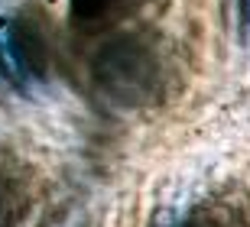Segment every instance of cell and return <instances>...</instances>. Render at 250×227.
I'll list each match as a JSON object with an SVG mask.
<instances>
[{
    "instance_id": "cell-1",
    "label": "cell",
    "mask_w": 250,
    "mask_h": 227,
    "mask_svg": "<svg viewBox=\"0 0 250 227\" xmlns=\"http://www.w3.org/2000/svg\"><path fill=\"white\" fill-rule=\"evenodd\" d=\"M94 84L104 98L124 107H146L159 101L166 84V62L156 42L146 36L127 33L117 36L94 55Z\"/></svg>"
},
{
    "instance_id": "cell-2",
    "label": "cell",
    "mask_w": 250,
    "mask_h": 227,
    "mask_svg": "<svg viewBox=\"0 0 250 227\" xmlns=\"http://www.w3.org/2000/svg\"><path fill=\"white\" fill-rule=\"evenodd\" d=\"M52 49L42 23L29 13H17L0 23V75L17 88H29L46 78Z\"/></svg>"
},
{
    "instance_id": "cell-3",
    "label": "cell",
    "mask_w": 250,
    "mask_h": 227,
    "mask_svg": "<svg viewBox=\"0 0 250 227\" xmlns=\"http://www.w3.org/2000/svg\"><path fill=\"white\" fill-rule=\"evenodd\" d=\"M26 211V179L10 156L0 153V227H17Z\"/></svg>"
},
{
    "instance_id": "cell-4",
    "label": "cell",
    "mask_w": 250,
    "mask_h": 227,
    "mask_svg": "<svg viewBox=\"0 0 250 227\" xmlns=\"http://www.w3.org/2000/svg\"><path fill=\"white\" fill-rule=\"evenodd\" d=\"M121 0H72V7L78 17H104V13H111Z\"/></svg>"
},
{
    "instance_id": "cell-5",
    "label": "cell",
    "mask_w": 250,
    "mask_h": 227,
    "mask_svg": "<svg viewBox=\"0 0 250 227\" xmlns=\"http://www.w3.org/2000/svg\"><path fill=\"white\" fill-rule=\"evenodd\" d=\"M179 227H224V224L214 218V214H208V211H195V214H188Z\"/></svg>"
},
{
    "instance_id": "cell-6",
    "label": "cell",
    "mask_w": 250,
    "mask_h": 227,
    "mask_svg": "<svg viewBox=\"0 0 250 227\" xmlns=\"http://www.w3.org/2000/svg\"><path fill=\"white\" fill-rule=\"evenodd\" d=\"M241 3V17L247 20V26H250V0H237Z\"/></svg>"
}]
</instances>
